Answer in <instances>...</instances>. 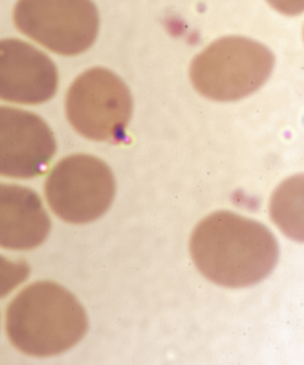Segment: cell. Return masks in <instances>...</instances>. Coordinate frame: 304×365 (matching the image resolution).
Returning <instances> with one entry per match:
<instances>
[{
	"instance_id": "obj_6",
	"label": "cell",
	"mask_w": 304,
	"mask_h": 365,
	"mask_svg": "<svg viewBox=\"0 0 304 365\" xmlns=\"http://www.w3.org/2000/svg\"><path fill=\"white\" fill-rule=\"evenodd\" d=\"M14 21L21 33L63 56L88 51L99 31L92 0H19Z\"/></svg>"
},
{
	"instance_id": "obj_10",
	"label": "cell",
	"mask_w": 304,
	"mask_h": 365,
	"mask_svg": "<svg viewBox=\"0 0 304 365\" xmlns=\"http://www.w3.org/2000/svg\"><path fill=\"white\" fill-rule=\"evenodd\" d=\"M30 275V267L26 261H12L0 255V299L21 286Z\"/></svg>"
},
{
	"instance_id": "obj_11",
	"label": "cell",
	"mask_w": 304,
	"mask_h": 365,
	"mask_svg": "<svg viewBox=\"0 0 304 365\" xmlns=\"http://www.w3.org/2000/svg\"><path fill=\"white\" fill-rule=\"evenodd\" d=\"M272 8L284 15L297 16L303 12L304 0H268Z\"/></svg>"
},
{
	"instance_id": "obj_5",
	"label": "cell",
	"mask_w": 304,
	"mask_h": 365,
	"mask_svg": "<svg viewBox=\"0 0 304 365\" xmlns=\"http://www.w3.org/2000/svg\"><path fill=\"white\" fill-rule=\"evenodd\" d=\"M44 190L48 204L58 218L70 224H88L111 207L115 175L100 158L72 155L55 165Z\"/></svg>"
},
{
	"instance_id": "obj_8",
	"label": "cell",
	"mask_w": 304,
	"mask_h": 365,
	"mask_svg": "<svg viewBox=\"0 0 304 365\" xmlns=\"http://www.w3.org/2000/svg\"><path fill=\"white\" fill-rule=\"evenodd\" d=\"M58 87V68L43 51L21 40L0 41V101L43 104Z\"/></svg>"
},
{
	"instance_id": "obj_2",
	"label": "cell",
	"mask_w": 304,
	"mask_h": 365,
	"mask_svg": "<svg viewBox=\"0 0 304 365\" xmlns=\"http://www.w3.org/2000/svg\"><path fill=\"white\" fill-rule=\"evenodd\" d=\"M6 334L14 346L33 357H51L75 346L88 331L83 304L58 283L26 287L9 304Z\"/></svg>"
},
{
	"instance_id": "obj_4",
	"label": "cell",
	"mask_w": 304,
	"mask_h": 365,
	"mask_svg": "<svg viewBox=\"0 0 304 365\" xmlns=\"http://www.w3.org/2000/svg\"><path fill=\"white\" fill-rule=\"evenodd\" d=\"M133 101L125 83L108 69L92 68L73 83L65 98L70 125L81 136L115 142L125 133Z\"/></svg>"
},
{
	"instance_id": "obj_9",
	"label": "cell",
	"mask_w": 304,
	"mask_h": 365,
	"mask_svg": "<svg viewBox=\"0 0 304 365\" xmlns=\"http://www.w3.org/2000/svg\"><path fill=\"white\" fill-rule=\"evenodd\" d=\"M51 229V218L36 192L0 183V247L33 250L47 240Z\"/></svg>"
},
{
	"instance_id": "obj_1",
	"label": "cell",
	"mask_w": 304,
	"mask_h": 365,
	"mask_svg": "<svg viewBox=\"0 0 304 365\" xmlns=\"http://www.w3.org/2000/svg\"><path fill=\"white\" fill-rule=\"evenodd\" d=\"M190 254L201 274L229 288L261 282L278 261L271 231L253 219L232 212H215L194 230Z\"/></svg>"
},
{
	"instance_id": "obj_7",
	"label": "cell",
	"mask_w": 304,
	"mask_h": 365,
	"mask_svg": "<svg viewBox=\"0 0 304 365\" xmlns=\"http://www.w3.org/2000/svg\"><path fill=\"white\" fill-rule=\"evenodd\" d=\"M56 153L54 133L40 115L0 106V176L33 179Z\"/></svg>"
},
{
	"instance_id": "obj_3",
	"label": "cell",
	"mask_w": 304,
	"mask_h": 365,
	"mask_svg": "<svg viewBox=\"0 0 304 365\" xmlns=\"http://www.w3.org/2000/svg\"><path fill=\"white\" fill-rule=\"evenodd\" d=\"M273 66L275 58L263 44L245 37H224L194 58L190 79L208 99L239 101L266 83Z\"/></svg>"
}]
</instances>
